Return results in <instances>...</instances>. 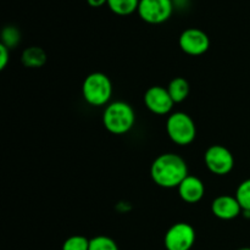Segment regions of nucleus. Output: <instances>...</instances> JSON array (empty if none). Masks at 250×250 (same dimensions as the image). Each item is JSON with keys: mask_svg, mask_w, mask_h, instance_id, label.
<instances>
[{"mask_svg": "<svg viewBox=\"0 0 250 250\" xmlns=\"http://www.w3.org/2000/svg\"><path fill=\"white\" fill-rule=\"evenodd\" d=\"M238 250H250V248H241V249H238Z\"/></svg>", "mask_w": 250, "mask_h": 250, "instance_id": "obj_21", "label": "nucleus"}, {"mask_svg": "<svg viewBox=\"0 0 250 250\" xmlns=\"http://www.w3.org/2000/svg\"><path fill=\"white\" fill-rule=\"evenodd\" d=\"M187 176V163L182 156L175 153L161 154L150 166V177L153 182L166 189L178 188Z\"/></svg>", "mask_w": 250, "mask_h": 250, "instance_id": "obj_1", "label": "nucleus"}, {"mask_svg": "<svg viewBox=\"0 0 250 250\" xmlns=\"http://www.w3.org/2000/svg\"><path fill=\"white\" fill-rule=\"evenodd\" d=\"M89 242L87 237L75 234L71 236L63 242L62 250H89Z\"/></svg>", "mask_w": 250, "mask_h": 250, "instance_id": "obj_18", "label": "nucleus"}, {"mask_svg": "<svg viewBox=\"0 0 250 250\" xmlns=\"http://www.w3.org/2000/svg\"><path fill=\"white\" fill-rule=\"evenodd\" d=\"M21 62L27 68H41L46 62V54L41 46H29L22 51Z\"/></svg>", "mask_w": 250, "mask_h": 250, "instance_id": "obj_12", "label": "nucleus"}, {"mask_svg": "<svg viewBox=\"0 0 250 250\" xmlns=\"http://www.w3.org/2000/svg\"><path fill=\"white\" fill-rule=\"evenodd\" d=\"M166 88H167L168 93H170L175 104H180V103L185 102L188 98V95H189V83L183 77L172 78Z\"/></svg>", "mask_w": 250, "mask_h": 250, "instance_id": "obj_13", "label": "nucleus"}, {"mask_svg": "<svg viewBox=\"0 0 250 250\" xmlns=\"http://www.w3.org/2000/svg\"><path fill=\"white\" fill-rule=\"evenodd\" d=\"M136 124V114L128 103L112 102L107 104L103 112V125L105 129L115 136L126 134Z\"/></svg>", "mask_w": 250, "mask_h": 250, "instance_id": "obj_2", "label": "nucleus"}, {"mask_svg": "<svg viewBox=\"0 0 250 250\" xmlns=\"http://www.w3.org/2000/svg\"><path fill=\"white\" fill-rule=\"evenodd\" d=\"M139 0H107V6L119 16H128L138 10Z\"/></svg>", "mask_w": 250, "mask_h": 250, "instance_id": "obj_14", "label": "nucleus"}, {"mask_svg": "<svg viewBox=\"0 0 250 250\" xmlns=\"http://www.w3.org/2000/svg\"><path fill=\"white\" fill-rule=\"evenodd\" d=\"M144 105L150 112L155 115H168L172 110L173 103L167 88L161 85H153L144 93Z\"/></svg>", "mask_w": 250, "mask_h": 250, "instance_id": "obj_9", "label": "nucleus"}, {"mask_svg": "<svg viewBox=\"0 0 250 250\" xmlns=\"http://www.w3.org/2000/svg\"><path fill=\"white\" fill-rule=\"evenodd\" d=\"M234 197L238 200L243 211H250V178L239 183Z\"/></svg>", "mask_w": 250, "mask_h": 250, "instance_id": "obj_16", "label": "nucleus"}, {"mask_svg": "<svg viewBox=\"0 0 250 250\" xmlns=\"http://www.w3.org/2000/svg\"><path fill=\"white\" fill-rule=\"evenodd\" d=\"M89 250H120L116 242L107 236L93 237L89 242Z\"/></svg>", "mask_w": 250, "mask_h": 250, "instance_id": "obj_17", "label": "nucleus"}, {"mask_svg": "<svg viewBox=\"0 0 250 250\" xmlns=\"http://www.w3.org/2000/svg\"><path fill=\"white\" fill-rule=\"evenodd\" d=\"M173 11L172 0H139V17L150 24H160L167 21Z\"/></svg>", "mask_w": 250, "mask_h": 250, "instance_id": "obj_7", "label": "nucleus"}, {"mask_svg": "<svg viewBox=\"0 0 250 250\" xmlns=\"http://www.w3.org/2000/svg\"><path fill=\"white\" fill-rule=\"evenodd\" d=\"M82 95L92 106H104L112 97V83L109 76L103 72L89 73L82 84Z\"/></svg>", "mask_w": 250, "mask_h": 250, "instance_id": "obj_3", "label": "nucleus"}, {"mask_svg": "<svg viewBox=\"0 0 250 250\" xmlns=\"http://www.w3.org/2000/svg\"><path fill=\"white\" fill-rule=\"evenodd\" d=\"M87 2L92 7H102L107 4V0H87Z\"/></svg>", "mask_w": 250, "mask_h": 250, "instance_id": "obj_20", "label": "nucleus"}, {"mask_svg": "<svg viewBox=\"0 0 250 250\" xmlns=\"http://www.w3.org/2000/svg\"><path fill=\"white\" fill-rule=\"evenodd\" d=\"M181 50L190 56H200L210 48V38L199 28H187L181 33L178 39Z\"/></svg>", "mask_w": 250, "mask_h": 250, "instance_id": "obj_8", "label": "nucleus"}, {"mask_svg": "<svg viewBox=\"0 0 250 250\" xmlns=\"http://www.w3.org/2000/svg\"><path fill=\"white\" fill-rule=\"evenodd\" d=\"M21 42V32L14 26H6L1 31V44L11 50Z\"/></svg>", "mask_w": 250, "mask_h": 250, "instance_id": "obj_15", "label": "nucleus"}, {"mask_svg": "<svg viewBox=\"0 0 250 250\" xmlns=\"http://www.w3.org/2000/svg\"><path fill=\"white\" fill-rule=\"evenodd\" d=\"M243 211L238 200L233 195H219L211 203V212L215 217L224 221H229L241 215Z\"/></svg>", "mask_w": 250, "mask_h": 250, "instance_id": "obj_10", "label": "nucleus"}, {"mask_svg": "<svg viewBox=\"0 0 250 250\" xmlns=\"http://www.w3.org/2000/svg\"><path fill=\"white\" fill-rule=\"evenodd\" d=\"M166 132L171 141L180 146H187L197 137V126L192 117L182 111H176L167 117Z\"/></svg>", "mask_w": 250, "mask_h": 250, "instance_id": "obj_4", "label": "nucleus"}, {"mask_svg": "<svg viewBox=\"0 0 250 250\" xmlns=\"http://www.w3.org/2000/svg\"><path fill=\"white\" fill-rule=\"evenodd\" d=\"M204 163L208 170L216 176H226L233 170L234 158L224 146L215 144L209 146L204 154Z\"/></svg>", "mask_w": 250, "mask_h": 250, "instance_id": "obj_6", "label": "nucleus"}, {"mask_svg": "<svg viewBox=\"0 0 250 250\" xmlns=\"http://www.w3.org/2000/svg\"><path fill=\"white\" fill-rule=\"evenodd\" d=\"M195 229L187 222L173 224L166 231L164 244L166 250H190L195 243Z\"/></svg>", "mask_w": 250, "mask_h": 250, "instance_id": "obj_5", "label": "nucleus"}, {"mask_svg": "<svg viewBox=\"0 0 250 250\" xmlns=\"http://www.w3.org/2000/svg\"><path fill=\"white\" fill-rule=\"evenodd\" d=\"M10 61V49L0 43V70H4Z\"/></svg>", "mask_w": 250, "mask_h": 250, "instance_id": "obj_19", "label": "nucleus"}, {"mask_svg": "<svg viewBox=\"0 0 250 250\" xmlns=\"http://www.w3.org/2000/svg\"><path fill=\"white\" fill-rule=\"evenodd\" d=\"M178 194L181 199L188 204H197L205 194V186L197 176L188 175L183 182L178 186Z\"/></svg>", "mask_w": 250, "mask_h": 250, "instance_id": "obj_11", "label": "nucleus"}]
</instances>
